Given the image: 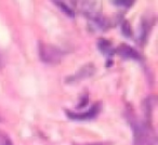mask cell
<instances>
[{
  "label": "cell",
  "mask_w": 158,
  "mask_h": 145,
  "mask_svg": "<svg viewBox=\"0 0 158 145\" xmlns=\"http://www.w3.org/2000/svg\"><path fill=\"white\" fill-rule=\"evenodd\" d=\"M39 55L40 59L48 64H56L61 61L64 53L57 47L47 44H39Z\"/></svg>",
  "instance_id": "7a4b0ae2"
},
{
  "label": "cell",
  "mask_w": 158,
  "mask_h": 145,
  "mask_svg": "<svg viewBox=\"0 0 158 145\" xmlns=\"http://www.w3.org/2000/svg\"><path fill=\"white\" fill-rule=\"evenodd\" d=\"M0 145H13V143L7 135L0 134Z\"/></svg>",
  "instance_id": "9c48e42d"
},
{
  "label": "cell",
  "mask_w": 158,
  "mask_h": 145,
  "mask_svg": "<svg viewBox=\"0 0 158 145\" xmlns=\"http://www.w3.org/2000/svg\"><path fill=\"white\" fill-rule=\"evenodd\" d=\"M115 52L117 54H119L120 56L125 57V59H134V60H140V54L139 52L133 49L132 47L128 46V44H120L118 48L115 50Z\"/></svg>",
  "instance_id": "277c9868"
},
{
  "label": "cell",
  "mask_w": 158,
  "mask_h": 145,
  "mask_svg": "<svg viewBox=\"0 0 158 145\" xmlns=\"http://www.w3.org/2000/svg\"><path fill=\"white\" fill-rule=\"evenodd\" d=\"M134 145H156V138L151 127L142 123L134 125Z\"/></svg>",
  "instance_id": "6da1fadb"
},
{
  "label": "cell",
  "mask_w": 158,
  "mask_h": 145,
  "mask_svg": "<svg viewBox=\"0 0 158 145\" xmlns=\"http://www.w3.org/2000/svg\"><path fill=\"white\" fill-rule=\"evenodd\" d=\"M53 3H55V5L57 6V7L61 8V10L64 12V13H66L68 16H70V18H74L75 16V12L74 10L72 9V8H69L67 5H66L65 2H62V1H53Z\"/></svg>",
  "instance_id": "52a82bcc"
},
{
  "label": "cell",
  "mask_w": 158,
  "mask_h": 145,
  "mask_svg": "<svg viewBox=\"0 0 158 145\" xmlns=\"http://www.w3.org/2000/svg\"><path fill=\"white\" fill-rule=\"evenodd\" d=\"M121 33L123 36L126 37H131L132 36V31H131V26H130L129 22L127 20H123L121 23Z\"/></svg>",
  "instance_id": "ba28073f"
},
{
  "label": "cell",
  "mask_w": 158,
  "mask_h": 145,
  "mask_svg": "<svg viewBox=\"0 0 158 145\" xmlns=\"http://www.w3.org/2000/svg\"><path fill=\"white\" fill-rule=\"evenodd\" d=\"M115 6H118V7H125V8H128V7H131L133 6V1H113Z\"/></svg>",
  "instance_id": "30bf717a"
},
{
  "label": "cell",
  "mask_w": 158,
  "mask_h": 145,
  "mask_svg": "<svg viewBox=\"0 0 158 145\" xmlns=\"http://www.w3.org/2000/svg\"><path fill=\"white\" fill-rule=\"evenodd\" d=\"M98 49H99L102 54L107 57L112 56L115 53V48L113 47L112 42L107 39H104V38H101V39L98 41Z\"/></svg>",
  "instance_id": "5b68a950"
},
{
  "label": "cell",
  "mask_w": 158,
  "mask_h": 145,
  "mask_svg": "<svg viewBox=\"0 0 158 145\" xmlns=\"http://www.w3.org/2000/svg\"><path fill=\"white\" fill-rule=\"evenodd\" d=\"M100 110H101L100 108V104H94L90 110L85 113H81V114H76V113L68 112V110H66V114H67L68 118L74 119V120H89V119L94 118L99 114Z\"/></svg>",
  "instance_id": "3957f363"
},
{
  "label": "cell",
  "mask_w": 158,
  "mask_h": 145,
  "mask_svg": "<svg viewBox=\"0 0 158 145\" xmlns=\"http://www.w3.org/2000/svg\"><path fill=\"white\" fill-rule=\"evenodd\" d=\"M93 72H94V67H93V65L92 64H87L86 66H84L81 69L77 72L73 79H82V78L90 77V76L93 75Z\"/></svg>",
  "instance_id": "8992f818"
}]
</instances>
